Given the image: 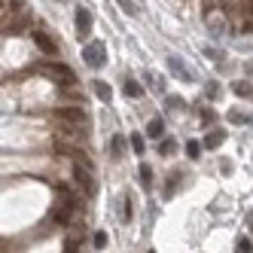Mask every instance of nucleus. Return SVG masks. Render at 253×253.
I'll use <instances>...</instances> for the list:
<instances>
[{
	"label": "nucleus",
	"mask_w": 253,
	"mask_h": 253,
	"mask_svg": "<svg viewBox=\"0 0 253 253\" xmlns=\"http://www.w3.org/2000/svg\"><path fill=\"white\" fill-rule=\"evenodd\" d=\"M74 183L85 192V195H95V174H92V168L88 165H74Z\"/></svg>",
	"instance_id": "1"
},
{
	"label": "nucleus",
	"mask_w": 253,
	"mask_h": 253,
	"mask_svg": "<svg viewBox=\"0 0 253 253\" xmlns=\"http://www.w3.org/2000/svg\"><path fill=\"white\" fill-rule=\"evenodd\" d=\"M83 58H85L88 67H95V70L104 67V64H107V49H104V43H85Z\"/></svg>",
	"instance_id": "2"
},
{
	"label": "nucleus",
	"mask_w": 253,
	"mask_h": 253,
	"mask_svg": "<svg viewBox=\"0 0 253 253\" xmlns=\"http://www.w3.org/2000/svg\"><path fill=\"white\" fill-rule=\"evenodd\" d=\"M74 22H77V37L80 40H88V34H92V12H88L85 6H77Z\"/></svg>",
	"instance_id": "3"
},
{
	"label": "nucleus",
	"mask_w": 253,
	"mask_h": 253,
	"mask_svg": "<svg viewBox=\"0 0 253 253\" xmlns=\"http://www.w3.org/2000/svg\"><path fill=\"white\" fill-rule=\"evenodd\" d=\"M43 70H46L49 77H58V80H61V85H70V83H74V74H70L67 67H61V64H46Z\"/></svg>",
	"instance_id": "4"
},
{
	"label": "nucleus",
	"mask_w": 253,
	"mask_h": 253,
	"mask_svg": "<svg viewBox=\"0 0 253 253\" xmlns=\"http://www.w3.org/2000/svg\"><path fill=\"white\" fill-rule=\"evenodd\" d=\"M168 67H171V74H177V77L183 80V83H192V74H189V67H186L183 61H180L177 55H171V58H168Z\"/></svg>",
	"instance_id": "5"
},
{
	"label": "nucleus",
	"mask_w": 253,
	"mask_h": 253,
	"mask_svg": "<svg viewBox=\"0 0 253 253\" xmlns=\"http://www.w3.org/2000/svg\"><path fill=\"white\" fill-rule=\"evenodd\" d=\"M34 43H37V46L46 52V55H58V43H55V40H49L43 31H37V34H34Z\"/></svg>",
	"instance_id": "6"
},
{
	"label": "nucleus",
	"mask_w": 253,
	"mask_h": 253,
	"mask_svg": "<svg viewBox=\"0 0 253 253\" xmlns=\"http://www.w3.org/2000/svg\"><path fill=\"white\" fill-rule=\"evenodd\" d=\"M147 134H150L153 140H162V137H165V122H162V116H153V119H150Z\"/></svg>",
	"instance_id": "7"
},
{
	"label": "nucleus",
	"mask_w": 253,
	"mask_h": 253,
	"mask_svg": "<svg viewBox=\"0 0 253 253\" xmlns=\"http://www.w3.org/2000/svg\"><path fill=\"white\" fill-rule=\"evenodd\" d=\"M110 153H113V159H122V156H125V137H122V134H113Z\"/></svg>",
	"instance_id": "8"
},
{
	"label": "nucleus",
	"mask_w": 253,
	"mask_h": 253,
	"mask_svg": "<svg viewBox=\"0 0 253 253\" xmlns=\"http://www.w3.org/2000/svg\"><path fill=\"white\" fill-rule=\"evenodd\" d=\"M122 95H128V98H140V95H143V88H140L134 80H125V83H122Z\"/></svg>",
	"instance_id": "9"
},
{
	"label": "nucleus",
	"mask_w": 253,
	"mask_h": 253,
	"mask_svg": "<svg viewBox=\"0 0 253 253\" xmlns=\"http://www.w3.org/2000/svg\"><path fill=\"white\" fill-rule=\"evenodd\" d=\"M159 153H162V156L177 153V140H174V137H162V140H159Z\"/></svg>",
	"instance_id": "10"
},
{
	"label": "nucleus",
	"mask_w": 253,
	"mask_h": 253,
	"mask_svg": "<svg viewBox=\"0 0 253 253\" xmlns=\"http://www.w3.org/2000/svg\"><path fill=\"white\" fill-rule=\"evenodd\" d=\"M137 174H140V186L150 192V186H153V168H150V165H140Z\"/></svg>",
	"instance_id": "11"
},
{
	"label": "nucleus",
	"mask_w": 253,
	"mask_h": 253,
	"mask_svg": "<svg viewBox=\"0 0 253 253\" xmlns=\"http://www.w3.org/2000/svg\"><path fill=\"white\" fill-rule=\"evenodd\" d=\"M95 95H98V98H101L104 104H110V98H113V92H110V85H107V83H101V80L95 83Z\"/></svg>",
	"instance_id": "12"
},
{
	"label": "nucleus",
	"mask_w": 253,
	"mask_h": 253,
	"mask_svg": "<svg viewBox=\"0 0 253 253\" xmlns=\"http://www.w3.org/2000/svg\"><path fill=\"white\" fill-rule=\"evenodd\" d=\"M223 140H226V134H223V131H211V134L205 137V143H202V147H220Z\"/></svg>",
	"instance_id": "13"
},
{
	"label": "nucleus",
	"mask_w": 253,
	"mask_h": 253,
	"mask_svg": "<svg viewBox=\"0 0 253 253\" xmlns=\"http://www.w3.org/2000/svg\"><path fill=\"white\" fill-rule=\"evenodd\" d=\"M119 220L122 223L131 220V202H128V198H122V202H119Z\"/></svg>",
	"instance_id": "14"
},
{
	"label": "nucleus",
	"mask_w": 253,
	"mask_h": 253,
	"mask_svg": "<svg viewBox=\"0 0 253 253\" xmlns=\"http://www.w3.org/2000/svg\"><path fill=\"white\" fill-rule=\"evenodd\" d=\"M202 150H205V147H202L198 140H186V156H189V159H198V156H202Z\"/></svg>",
	"instance_id": "15"
},
{
	"label": "nucleus",
	"mask_w": 253,
	"mask_h": 253,
	"mask_svg": "<svg viewBox=\"0 0 253 253\" xmlns=\"http://www.w3.org/2000/svg\"><path fill=\"white\" fill-rule=\"evenodd\" d=\"M232 88H235V95H238V98H250V83H235Z\"/></svg>",
	"instance_id": "16"
},
{
	"label": "nucleus",
	"mask_w": 253,
	"mask_h": 253,
	"mask_svg": "<svg viewBox=\"0 0 253 253\" xmlns=\"http://www.w3.org/2000/svg\"><path fill=\"white\" fill-rule=\"evenodd\" d=\"M229 122H235V125H244V122H250V116H244L241 110H232V113H229Z\"/></svg>",
	"instance_id": "17"
},
{
	"label": "nucleus",
	"mask_w": 253,
	"mask_h": 253,
	"mask_svg": "<svg viewBox=\"0 0 253 253\" xmlns=\"http://www.w3.org/2000/svg\"><path fill=\"white\" fill-rule=\"evenodd\" d=\"M131 147H134L137 156H143V150H147V147H143V137H140V134H131Z\"/></svg>",
	"instance_id": "18"
},
{
	"label": "nucleus",
	"mask_w": 253,
	"mask_h": 253,
	"mask_svg": "<svg viewBox=\"0 0 253 253\" xmlns=\"http://www.w3.org/2000/svg\"><path fill=\"white\" fill-rule=\"evenodd\" d=\"M116 3H119L125 12H128V15H137V6H134V0H116Z\"/></svg>",
	"instance_id": "19"
},
{
	"label": "nucleus",
	"mask_w": 253,
	"mask_h": 253,
	"mask_svg": "<svg viewBox=\"0 0 253 253\" xmlns=\"http://www.w3.org/2000/svg\"><path fill=\"white\" fill-rule=\"evenodd\" d=\"M235 250H238V253H250V238H247V235H241V238H238Z\"/></svg>",
	"instance_id": "20"
},
{
	"label": "nucleus",
	"mask_w": 253,
	"mask_h": 253,
	"mask_svg": "<svg viewBox=\"0 0 253 253\" xmlns=\"http://www.w3.org/2000/svg\"><path fill=\"white\" fill-rule=\"evenodd\" d=\"M168 110H183V98L171 95V98H168Z\"/></svg>",
	"instance_id": "21"
},
{
	"label": "nucleus",
	"mask_w": 253,
	"mask_h": 253,
	"mask_svg": "<svg viewBox=\"0 0 253 253\" xmlns=\"http://www.w3.org/2000/svg\"><path fill=\"white\" fill-rule=\"evenodd\" d=\"M104 244H107V235L98 232V235H95V247H104Z\"/></svg>",
	"instance_id": "22"
},
{
	"label": "nucleus",
	"mask_w": 253,
	"mask_h": 253,
	"mask_svg": "<svg viewBox=\"0 0 253 253\" xmlns=\"http://www.w3.org/2000/svg\"><path fill=\"white\" fill-rule=\"evenodd\" d=\"M205 55H211V58H213V61H216V58H220V52H216V49H213V46H205Z\"/></svg>",
	"instance_id": "23"
},
{
	"label": "nucleus",
	"mask_w": 253,
	"mask_h": 253,
	"mask_svg": "<svg viewBox=\"0 0 253 253\" xmlns=\"http://www.w3.org/2000/svg\"><path fill=\"white\" fill-rule=\"evenodd\" d=\"M220 95V85H208V98H216Z\"/></svg>",
	"instance_id": "24"
},
{
	"label": "nucleus",
	"mask_w": 253,
	"mask_h": 253,
	"mask_svg": "<svg viewBox=\"0 0 253 253\" xmlns=\"http://www.w3.org/2000/svg\"><path fill=\"white\" fill-rule=\"evenodd\" d=\"M0 9H3V0H0Z\"/></svg>",
	"instance_id": "25"
}]
</instances>
